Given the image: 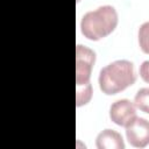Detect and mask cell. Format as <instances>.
I'll list each match as a JSON object with an SVG mask.
<instances>
[{"mask_svg":"<svg viewBox=\"0 0 149 149\" xmlns=\"http://www.w3.org/2000/svg\"><path fill=\"white\" fill-rule=\"evenodd\" d=\"M136 81L134 64L126 59H119L109 63L100 70L98 83L106 95L118 94L132 86Z\"/></svg>","mask_w":149,"mask_h":149,"instance_id":"1","label":"cell"},{"mask_svg":"<svg viewBox=\"0 0 149 149\" xmlns=\"http://www.w3.org/2000/svg\"><path fill=\"white\" fill-rule=\"evenodd\" d=\"M118 21V13L113 6H100L84 14L80 21V31L87 40L99 41L115 30Z\"/></svg>","mask_w":149,"mask_h":149,"instance_id":"2","label":"cell"},{"mask_svg":"<svg viewBox=\"0 0 149 149\" xmlns=\"http://www.w3.org/2000/svg\"><path fill=\"white\" fill-rule=\"evenodd\" d=\"M95 63V52L81 44L76 48V84L77 87L90 85V78Z\"/></svg>","mask_w":149,"mask_h":149,"instance_id":"3","label":"cell"},{"mask_svg":"<svg viewBox=\"0 0 149 149\" xmlns=\"http://www.w3.org/2000/svg\"><path fill=\"white\" fill-rule=\"evenodd\" d=\"M128 142L135 148H144L149 142V122L147 119L136 116L126 126Z\"/></svg>","mask_w":149,"mask_h":149,"instance_id":"4","label":"cell"},{"mask_svg":"<svg viewBox=\"0 0 149 149\" xmlns=\"http://www.w3.org/2000/svg\"><path fill=\"white\" fill-rule=\"evenodd\" d=\"M136 118V107L128 99H119L109 107V119L120 127H126Z\"/></svg>","mask_w":149,"mask_h":149,"instance_id":"5","label":"cell"},{"mask_svg":"<svg viewBox=\"0 0 149 149\" xmlns=\"http://www.w3.org/2000/svg\"><path fill=\"white\" fill-rule=\"evenodd\" d=\"M98 149H123L125 142L120 133L113 129H104L95 139Z\"/></svg>","mask_w":149,"mask_h":149,"instance_id":"6","label":"cell"},{"mask_svg":"<svg viewBox=\"0 0 149 149\" xmlns=\"http://www.w3.org/2000/svg\"><path fill=\"white\" fill-rule=\"evenodd\" d=\"M148 97H149V90L147 87L140 88L134 98V105L136 108L142 111L143 113H149V102H148Z\"/></svg>","mask_w":149,"mask_h":149,"instance_id":"7","label":"cell"},{"mask_svg":"<svg viewBox=\"0 0 149 149\" xmlns=\"http://www.w3.org/2000/svg\"><path fill=\"white\" fill-rule=\"evenodd\" d=\"M92 97V86L86 85V86H80L77 87V107H80L83 105H86Z\"/></svg>","mask_w":149,"mask_h":149,"instance_id":"8","label":"cell"},{"mask_svg":"<svg viewBox=\"0 0 149 149\" xmlns=\"http://www.w3.org/2000/svg\"><path fill=\"white\" fill-rule=\"evenodd\" d=\"M148 22H144L139 30V44L140 48L142 49V51L144 54L149 52V47H148Z\"/></svg>","mask_w":149,"mask_h":149,"instance_id":"9","label":"cell"},{"mask_svg":"<svg viewBox=\"0 0 149 149\" xmlns=\"http://www.w3.org/2000/svg\"><path fill=\"white\" fill-rule=\"evenodd\" d=\"M148 64H149V62L146 61V62H143L142 66L140 68V74H141L142 79H143L146 83L148 81Z\"/></svg>","mask_w":149,"mask_h":149,"instance_id":"10","label":"cell"}]
</instances>
